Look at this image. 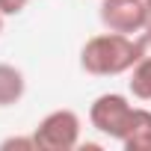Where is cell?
Returning a JSON list of instances; mask_svg holds the SVG:
<instances>
[{
    "mask_svg": "<svg viewBox=\"0 0 151 151\" xmlns=\"http://www.w3.org/2000/svg\"><path fill=\"white\" fill-rule=\"evenodd\" d=\"M124 151H151V113L136 107L133 110V119H130V127L122 139Z\"/></svg>",
    "mask_w": 151,
    "mask_h": 151,
    "instance_id": "obj_5",
    "label": "cell"
},
{
    "mask_svg": "<svg viewBox=\"0 0 151 151\" xmlns=\"http://www.w3.org/2000/svg\"><path fill=\"white\" fill-rule=\"evenodd\" d=\"M133 98L151 101V53H139L136 65L130 68V80H127Z\"/></svg>",
    "mask_w": 151,
    "mask_h": 151,
    "instance_id": "obj_7",
    "label": "cell"
},
{
    "mask_svg": "<svg viewBox=\"0 0 151 151\" xmlns=\"http://www.w3.org/2000/svg\"><path fill=\"white\" fill-rule=\"evenodd\" d=\"M27 0H0V15H18L24 12Z\"/></svg>",
    "mask_w": 151,
    "mask_h": 151,
    "instance_id": "obj_9",
    "label": "cell"
},
{
    "mask_svg": "<svg viewBox=\"0 0 151 151\" xmlns=\"http://www.w3.org/2000/svg\"><path fill=\"white\" fill-rule=\"evenodd\" d=\"M27 92V80H24V71L9 65V62H0V107H15Z\"/></svg>",
    "mask_w": 151,
    "mask_h": 151,
    "instance_id": "obj_6",
    "label": "cell"
},
{
    "mask_svg": "<svg viewBox=\"0 0 151 151\" xmlns=\"http://www.w3.org/2000/svg\"><path fill=\"white\" fill-rule=\"evenodd\" d=\"M3 18H6V15H0V33H3Z\"/></svg>",
    "mask_w": 151,
    "mask_h": 151,
    "instance_id": "obj_11",
    "label": "cell"
},
{
    "mask_svg": "<svg viewBox=\"0 0 151 151\" xmlns=\"http://www.w3.org/2000/svg\"><path fill=\"white\" fill-rule=\"evenodd\" d=\"M36 148L42 151H71L80 142V116L74 110H53L47 113L33 130Z\"/></svg>",
    "mask_w": 151,
    "mask_h": 151,
    "instance_id": "obj_2",
    "label": "cell"
},
{
    "mask_svg": "<svg viewBox=\"0 0 151 151\" xmlns=\"http://www.w3.org/2000/svg\"><path fill=\"white\" fill-rule=\"evenodd\" d=\"M9 148H36V139L33 136H9L0 142V151H9Z\"/></svg>",
    "mask_w": 151,
    "mask_h": 151,
    "instance_id": "obj_8",
    "label": "cell"
},
{
    "mask_svg": "<svg viewBox=\"0 0 151 151\" xmlns=\"http://www.w3.org/2000/svg\"><path fill=\"white\" fill-rule=\"evenodd\" d=\"M133 104L119 95V92H107V95H98L92 110H89V122L98 133L110 136V139H124L127 127H130V119H133Z\"/></svg>",
    "mask_w": 151,
    "mask_h": 151,
    "instance_id": "obj_3",
    "label": "cell"
},
{
    "mask_svg": "<svg viewBox=\"0 0 151 151\" xmlns=\"http://www.w3.org/2000/svg\"><path fill=\"white\" fill-rule=\"evenodd\" d=\"M145 12H148V27H151V0H145Z\"/></svg>",
    "mask_w": 151,
    "mask_h": 151,
    "instance_id": "obj_10",
    "label": "cell"
},
{
    "mask_svg": "<svg viewBox=\"0 0 151 151\" xmlns=\"http://www.w3.org/2000/svg\"><path fill=\"white\" fill-rule=\"evenodd\" d=\"M139 59V47L136 39L124 36V33H101L92 36L83 50H80V65L83 71L95 74V77H116V74H124L136 65Z\"/></svg>",
    "mask_w": 151,
    "mask_h": 151,
    "instance_id": "obj_1",
    "label": "cell"
},
{
    "mask_svg": "<svg viewBox=\"0 0 151 151\" xmlns=\"http://www.w3.org/2000/svg\"><path fill=\"white\" fill-rule=\"evenodd\" d=\"M101 24L110 33H142L148 27V12H145V0H101Z\"/></svg>",
    "mask_w": 151,
    "mask_h": 151,
    "instance_id": "obj_4",
    "label": "cell"
}]
</instances>
